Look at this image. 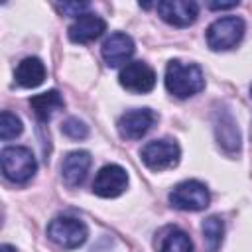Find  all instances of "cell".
<instances>
[{
  "label": "cell",
  "instance_id": "obj_2",
  "mask_svg": "<svg viewBox=\"0 0 252 252\" xmlns=\"http://www.w3.org/2000/svg\"><path fill=\"white\" fill-rule=\"evenodd\" d=\"M0 163H2L4 177L12 183H28L37 171V161L32 150L24 146L4 148L0 152Z\"/></svg>",
  "mask_w": 252,
  "mask_h": 252
},
{
  "label": "cell",
  "instance_id": "obj_18",
  "mask_svg": "<svg viewBox=\"0 0 252 252\" xmlns=\"http://www.w3.org/2000/svg\"><path fill=\"white\" fill-rule=\"evenodd\" d=\"M201 230H203V240H205L207 252H217L220 248V242H222V236H224V222H222V219L217 217V215L205 219Z\"/></svg>",
  "mask_w": 252,
  "mask_h": 252
},
{
  "label": "cell",
  "instance_id": "obj_21",
  "mask_svg": "<svg viewBox=\"0 0 252 252\" xmlns=\"http://www.w3.org/2000/svg\"><path fill=\"white\" fill-rule=\"evenodd\" d=\"M57 12H61L63 16H71V18H79L83 14H87V10L91 8L89 2H63V4H55Z\"/></svg>",
  "mask_w": 252,
  "mask_h": 252
},
{
  "label": "cell",
  "instance_id": "obj_23",
  "mask_svg": "<svg viewBox=\"0 0 252 252\" xmlns=\"http://www.w3.org/2000/svg\"><path fill=\"white\" fill-rule=\"evenodd\" d=\"M0 252H16V248L10 246V244H2V246H0Z\"/></svg>",
  "mask_w": 252,
  "mask_h": 252
},
{
  "label": "cell",
  "instance_id": "obj_11",
  "mask_svg": "<svg viewBox=\"0 0 252 252\" xmlns=\"http://www.w3.org/2000/svg\"><path fill=\"white\" fill-rule=\"evenodd\" d=\"M158 114L152 108H134L118 118V134L126 140H140L156 124Z\"/></svg>",
  "mask_w": 252,
  "mask_h": 252
},
{
  "label": "cell",
  "instance_id": "obj_7",
  "mask_svg": "<svg viewBox=\"0 0 252 252\" xmlns=\"http://www.w3.org/2000/svg\"><path fill=\"white\" fill-rule=\"evenodd\" d=\"M128 187V173L118 163H106L98 169L93 181V193L102 199H114L122 195Z\"/></svg>",
  "mask_w": 252,
  "mask_h": 252
},
{
  "label": "cell",
  "instance_id": "obj_9",
  "mask_svg": "<svg viewBox=\"0 0 252 252\" xmlns=\"http://www.w3.org/2000/svg\"><path fill=\"white\" fill-rule=\"evenodd\" d=\"M118 83L130 93H150L156 87V71L144 61H130L120 69Z\"/></svg>",
  "mask_w": 252,
  "mask_h": 252
},
{
  "label": "cell",
  "instance_id": "obj_3",
  "mask_svg": "<svg viewBox=\"0 0 252 252\" xmlns=\"http://www.w3.org/2000/svg\"><path fill=\"white\" fill-rule=\"evenodd\" d=\"M246 32V24L238 16H222L217 18L207 28V45L213 51H226L236 47Z\"/></svg>",
  "mask_w": 252,
  "mask_h": 252
},
{
  "label": "cell",
  "instance_id": "obj_17",
  "mask_svg": "<svg viewBox=\"0 0 252 252\" xmlns=\"http://www.w3.org/2000/svg\"><path fill=\"white\" fill-rule=\"evenodd\" d=\"M30 106H32L33 114L37 116V120L45 122V120H49L57 110H61V108L65 106V102H63V96H61L55 89H51V91L33 94V96L30 98Z\"/></svg>",
  "mask_w": 252,
  "mask_h": 252
},
{
  "label": "cell",
  "instance_id": "obj_8",
  "mask_svg": "<svg viewBox=\"0 0 252 252\" xmlns=\"http://www.w3.org/2000/svg\"><path fill=\"white\" fill-rule=\"evenodd\" d=\"M136 51V45H134V39L124 33V32H114L110 33L104 41H102V47H100V55L104 59V63L110 67V69H116V67H124L130 63L132 55Z\"/></svg>",
  "mask_w": 252,
  "mask_h": 252
},
{
  "label": "cell",
  "instance_id": "obj_10",
  "mask_svg": "<svg viewBox=\"0 0 252 252\" xmlns=\"http://www.w3.org/2000/svg\"><path fill=\"white\" fill-rule=\"evenodd\" d=\"M158 16L175 28L191 26L199 16V6L193 0H161L156 4Z\"/></svg>",
  "mask_w": 252,
  "mask_h": 252
},
{
  "label": "cell",
  "instance_id": "obj_16",
  "mask_svg": "<svg viewBox=\"0 0 252 252\" xmlns=\"http://www.w3.org/2000/svg\"><path fill=\"white\" fill-rule=\"evenodd\" d=\"M215 132H217V140L219 144L226 150V152H236L240 148V134L236 128V122L232 120V116L224 110L217 112V120H215Z\"/></svg>",
  "mask_w": 252,
  "mask_h": 252
},
{
  "label": "cell",
  "instance_id": "obj_1",
  "mask_svg": "<svg viewBox=\"0 0 252 252\" xmlns=\"http://www.w3.org/2000/svg\"><path fill=\"white\" fill-rule=\"evenodd\" d=\"M165 89L177 98L195 96L205 89V75L199 65L171 59L165 67Z\"/></svg>",
  "mask_w": 252,
  "mask_h": 252
},
{
  "label": "cell",
  "instance_id": "obj_14",
  "mask_svg": "<svg viewBox=\"0 0 252 252\" xmlns=\"http://www.w3.org/2000/svg\"><path fill=\"white\" fill-rule=\"evenodd\" d=\"M45 75H47V71H45V65H43L41 59L26 57V59H22L18 63L14 79L24 89H35V87H39L45 81Z\"/></svg>",
  "mask_w": 252,
  "mask_h": 252
},
{
  "label": "cell",
  "instance_id": "obj_20",
  "mask_svg": "<svg viewBox=\"0 0 252 252\" xmlns=\"http://www.w3.org/2000/svg\"><path fill=\"white\" fill-rule=\"evenodd\" d=\"M61 132L71 140H83L89 136V126L79 118H67L61 126Z\"/></svg>",
  "mask_w": 252,
  "mask_h": 252
},
{
  "label": "cell",
  "instance_id": "obj_6",
  "mask_svg": "<svg viewBox=\"0 0 252 252\" xmlns=\"http://www.w3.org/2000/svg\"><path fill=\"white\" fill-rule=\"evenodd\" d=\"M169 203L179 211H203L211 203V193L205 183L197 179H187L171 189Z\"/></svg>",
  "mask_w": 252,
  "mask_h": 252
},
{
  "label": "cell",
  "instance_id": "obj_12",
  "mask_svg": "<svg viewBox=\"0 0 252 252\" xmlns=\"http://www.w3.org/2000/svg\"><path fill=\"white\" fill-rule=\"evenodd\" d=\"M91 163H93V158L87 150L69 152L61 163V177H63L65 185L67 187H79L87 179Z\"/></svg>",
  "mask_w": 252,
  "mask_h": 252
},
{
  "label": "cell",
  "instance_id": "obj_25",
  "mask_svg": "<svg viewBox=\"0 0 252 252\" xmlns=\"http://www.w3.org/2000/svg\"><path fill=\"white\" fill-rule=\"evenodd\" d=\"M250 136H252V132H250Z\"/></svg>",
  "mask_w": 252,
  "mask_h": 252
},
{
  "label": "cell",
  "instance_id": "obj_5",
  "mask_svg": "<svg viewBox=\"0 0 252 252\" xmlns=\"http://www.w3.org/2000/svg\"><path fill=\"white\" fill-rule=\"evenodd\" d=\"M140 158L144 165L152 171H163L169 167H175L181 158V150L175 140L163 138V140H152L140 150Z\"/></svg>",
  "mask_w": 252,
  "mask_h": 252
},
{
  "label": "cell",
  "instance_id": "obj_13",
  "mask_svg": "<svg viewBox=\"0 0 252 252\" xmlns=\"http://www.w3.org/2000/svg\"><path fill=\"white\" fill-rule=\"evenodd\" d=\"M104 32H106V22L100 16L93 14V12H87V14L79 16L69 26V30H67L69 39L73 43H89V41H94Z\"/></svg>",
  "mask_w": 252,
  "mask_h": 252
},
{
  "label": "cell",
  "instance_id": "obj_22",
  "mask_svg": "<svg viewBox=\"0 0 252 252\" xmlns=\"http://www.w3.org/2000/svg\"><path fill=\"white\" fill-rule=\"evenodd\" d=\"M238 6V0H230V2H207V8L209 10H230V8H236Z\"/></svg>",
  "mask_w": 252,
  "mask_h": 252
},
{
  "label": "cell",
  "instance_id": "obj_24",
  "mask_svg": "<svg viewBox=\"0 0 252 252\" xmlns=\"http://www.w3.org/2000/svg\"><path fill=\"white\" fill-rule=\"evenodd\" d=\"M250 96H252V85H250Z\"/></svg>",
  "mask_w": 252,
  "mask_h": 252
},
{
  "label": "cell",
  "instance_id": "obj_15",
  "mask_svg": "<svg viewBox=\"0 0 252 252\" xmlns=\"http://www.w3.org/2000/svg\"><path fill=\"white\" fill-rule=\"evenodd\" d=\"M158 252H193V242L189 234L177 226H165L156 240Z\"/></svg>",
  "mask_w": 252,
  "mask_h": 252
},
{
  "label": "cell",
  "instance_id": "obj_4",
  "mask_svg": "<svg viewBox=\"0 0 252 252\" xmlns=\"http://www.w3.org/2000/svg\"><path fill=\"white\" fill-rule=\"evenodd\" d=\"M47 236L53 244H57L65 250H73V248H79L85 244V240L89 236V228L77 217L61 215V217H55L47 224Z\"/></svg>",
  "mask_w": 252,
  "mask_h": 252
},
{
  "label": "cell",
  "instance_id": "obj_19",
  "mask_svg": "<svg viewBox=\"0 0 252 252\" xmlns=\"http://www.w3.org/2000/svg\"><path fill=\"white\" fill-rule=\"evenodd\" d=\"M22 130H24L22 120H20L16 114H12L10 110H4V112L0 114V138H2L4 142H6V140H12V138H16V136H20Z\"/></svg>",
  "mask_w": 252,
  "mask_h": 252
}]
</instances>
